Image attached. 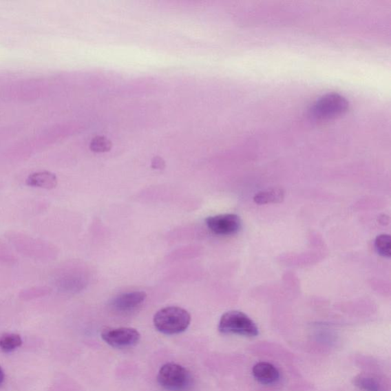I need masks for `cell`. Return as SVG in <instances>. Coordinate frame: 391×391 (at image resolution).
<instances>
[{
	"label": "cell",
	"mask_w": 391,
	"mask_h": 391,
	"mask_svg": "<svg viewBox=\"0 0 391 391\" xmlns=\"http://www.w3.org/2000/svg\"><path fill=\"white\" fill-rule=\"evenodd\" d=\"M23 345V339L19 335L5 333L0 337V349L6 353L15 351Z\"/></svg>",
	"instance_id": "obj_11"
},
{
	"label": "cell",
	"mask_w": 391,
	"mask_h": 391,
	"mask_svg": "<svg viewBox=\"0 0 391 391\" xmlns=\"http://www.w3.org/2000/svg\"><path fill=\"white\" fill-rule=\"evenodd\" d=\"M101 337L112 347L127 348L136 346L140 341L141 335L134 328H117L104 330Z\"/></svg>",
	"instance_id": "obj_5"
},
{
	"label": "cell",
	"mask_w": 391,
	"mask_h": 391,
	"mask_svg": "<svg viewBox=\"0 0 391 391\" xmlns=\"http://www.w3.org/2000/svg\"><path fill=\"white\" fill-rule=\"evenodd\" d=\"M207 226L211 231L218 235L236 234L242 228V221L235 214H221L209 216L206 220Z\"/></svg>",
	"instance_id": "obj_6"
},
{
	"label": "cell",
	"mask_w": 391,
	"mask_h": 391,
	"mask_svg": "<svg viewBox=\"0 0 391 391\" xmlns=\"http://www.w3.org/2000/svg\"><path fill=\"white\" fill-rule=\"evenodd\" d=\"M113 143L107 137L96 136L92 138L89 143V149L95 153L108 152L112 149Z\"/></svg>",
	"instance_id": "obj_13"
},
{
	"label": "cell",
	"mask_w": 391,
	"mask_h": 391,
	"mask_svg": "<svg viewBox=\"0 0 391 391\" xmlns=\"http://www.w3.org/2000/svg\"><path fill=\"white\" fill-rule=\"evenodd\" d=\"M25 183L32 187L41 188V189L51 190L58 184V178L50 171H38L30 174L27 178Z\"/></svg>",
	"instance_id": "obj_9"
},
{
	"label": "cell",
	"mask_w": 391,
	"mask_h": 391,
	"mask_svg": "<svg viewBox=\"0 0 391 391\" xmlns=\"http://www.w3.org/2000/svg\"><path fill=\"white\" fill-rule=\"evenodd\" d=\"M219 331L222 334H234L247 337H255L260 331L254 321L240 311H229L222 316Z\"/></svg>",
	"instance_id": "obj_3"
},
{
	"label": "cell",
	"mask_w": 391,
	"mask_h": 391,
	"mask_svg": "<svg viewBox=\"0 0 391 391\" xmlns=\"http://www.w3.org/2000/svg\"><path fill=\"white\" fill-rule=\"evenodd\" d=\"M5 379V374L3 372V370L2 369L1 367H0V386L2 385V383H3Z\"/></svg>",
	"instance_id": "obj_16"
},
{
	"label": "cell",
	"mask_w": 391,
	"mask_h": 391,
	"mask_svg": "<svg viewBox=\"0 0 391 391\" xmlns=\"http://www.w3.org/2000/svg\"><path fill=\"white\" fill-rule=\"evenodd\" d=\"M166 166L165 160L159 156L154 157L151 159V167L156 170H163Z\"/></svg>",
	"instance_id": "obj_15"
},
{
	"label": "cell",
	"mask_w": 391,
	"mask_h": 391,
	"mask_svg": "<svg viewBox=\"0 0 391 391\" xmlns=\"http://www.w3.org/2000/svg\"><path fill=\"white\" fill-rule=\"evenodd\" d=\"M146 298V293L143 291L125 293L116 297L112 303V306L117 311L130 312L142 305Z\"/></svg>",
	"instance_id": "obj_7"
},
{
	"label": "cell",
	"mask_w": 391,
	"mask_h": 391,
	"mask_svg": "<svg viewBox=\"0 0 391 391\" xmlns=\"http://www.w3.org/2000/svg\"><path fill=\"white\" fill-rule=\"evenodd\" d=\"M255 379L262 383L269 385L277 383L280 379L278 370L268 362H260L253 369Z\"/></svg>",
	"instance_id": "obj_8"
},
{
	"label": "cell",
	"mask_w": 391,
	"mask_h": 391,
	"mask_svg": "<svg viewBox=\"0 0 391 391\" xmlns=\"http://www.w3.org/2000/svg\"><path fill=\"white\" fill-rule=\"evenodd\" d=\"M355 385L364 391H382L380 383L367 376H359L355 379Z\"/></svg>",
	"instance_id": "obj_12"
},
{
	"label": "cell",
	"mask_w": 391,
	"mask_h": 391,
	"mask_svg": "<svg viewBox=\"0 0 391 391\" xmlns=\"http://www.w3.org/2000/svg\"><path fill=\"white\" fill-rule=\"evenodd\" d=\"M159 385L169 391H185L192 385V375L187 368L176 363H167L160 368Z\"/></svg>",
	"instance_id": "obj_4"
},
{
	"label": "cell",
	"mask_w": 391,
	"mask_h": 391,
	"mask_svg": "<svg viewBox=\"0 0 391 391\" xmlns=\"http://www.w3.org/2000/svg\"><path fill=\"white\" fill-rule=\"evenodd\" d=\"M374 246L380 255L385 257H390L391 255V239L387 234H382L377 237Z\"/></svg>",
	"instance_id": "obj_14"
},
{
	"label": "cell",
	"mask_w": 391,
	"mask_h": 391,
	"mask_svg": "<svg viewBox=\"0 0 391 391\" xmlns=\"http://www.w3.org/2000/svg\"><path fill=\"white\" fill-rule=\"evenodd\" d=\"M156 330L165 335H176L187 330L191 322V314L178 306H167L154 317Z\"/></svg>",
	"instance_id": "obj_1"
},
{
	"label": "cell",
	"mask_w": 391,
	"mask_h": 391,
	"mask_svg": "<svg viewBox=\"0 0 391 391\" xmlns=\"http://www.w3.org/2000/svg\"><path fill=\"white\" fill-rule=\"evenodd\" d=\"M348 102L339 94H328L320 97L309 109V116L314 120H327L346 113Z\"/></svg>",
	"instance_id": "obj_2"
},
{
	"label": "cell",
	"mask_w": 391,
	"mask_h": 391,
	"mask_svg": "<svg viewBox=\"0 0 391 391\" xmlns=\"http://www.w3.org/2000/svg\"><path fill=\"white\" fill-rule=\"evenodd\" d=\"M284 199V191L280 188H275L257 193L254 197V201L260 205L268 204H279Z\"/></svg>",
	"instance_id": "obj_10"
}]
</instances>
